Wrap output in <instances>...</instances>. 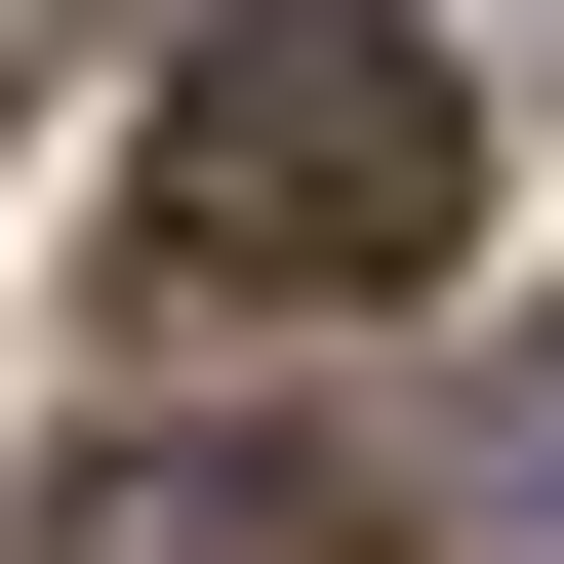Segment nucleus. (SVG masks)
Wrapping results in <instances>:
<instances>
[{
    "instance_id": "nucleus-1",
    "label": "nucleus",
    "mask_w": 564,
    "mask_h": 564,
    "mask_svg": "<svg viewBox=\"0 0 564 564\" xmlns=\"http://www.w3.org/2000/svg\"><path fill=\"white\" fill-rule=\"evenodd\" d=\"M121 202H162V282H242V323H403V282L484 242V82L403 0H202Z\"/></svg>"
},
{
    "instance_id": "nucleus-2",
    "label": "nucleus",
    "mask_w": 564,
    "mask_h": 564,
    "mask_svg": "<svg viewBox=\"0 0 564 564\" xmlns=\"http://www.w3.org/2000/svg\"><path fill=\"white\" fill-rule=\"evenodd\" d=\"M41 564H282V484H202V444H82V484H41Z\"/></svg>"
},
{
    "instance_id": "nucleus-3",
    "label": "nucleus",
    "mask_w": 564,
    "mask_h": 564,
    "mask_svg": "<svg viewBox=\"0 0 564 564\" xmlns=\"http://www.w3.org/2000/svg\"><path fill=\"white\" fill-rule=\"evenodd\" d=\"M484 524H524V564H564V364H524V403H484Z\"/></svg>"
}]
</instances>
